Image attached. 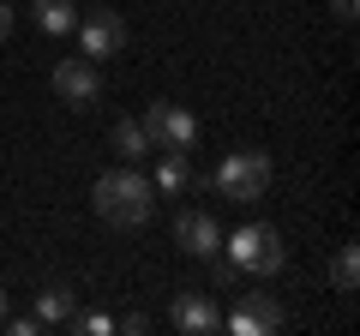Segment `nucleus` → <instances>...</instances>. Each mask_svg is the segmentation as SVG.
Here are the masks:
<instances>
[{"instance_id": "13", "label": "nucleus", "mask_w": 360, "mask_h": 336, "mask_svg": "<svg viewBox=\"0 0 360 336\" xmlns=\"http://www.w3.org/2000/svg\"><path fill=\"white\" fill-rule=\"evenodd\" d=\"M330 288H336V295H354V288H360V252H354V246H342V252L330 259Z\"/></svg>"}, {"instance_id": "4", "label": "nucleus", "mask_w": 360, "mask_h": 336, "mask_svg": "<svg viewBox=\"0 0 360 336\" xmlns=\"http://www.w3.org/2000/svg\"><path fill=\"white\" fill-rule=\"evenodd\" d=\"M139 127H144V138H150V150H193V138H198L193 108H180V103H150Z\"/></svg>"}, {"instance_id": "2", "label": "nucleus", "mask_w": 360, "mask_h": 336, "mask_svg": "<svg viewBox=\"0 0 360 336\" xmlns=\"http://www.w3.org/2000/svg\"><path fill=\"white\" fill-rule=\"evenodd\" d=\"M217 193L229 205H258L270 193V156L264 150H229L217 162Z\"/></svg>"}, {"instance_id": "10", "label": "nucleus", "mask_w": 360, "mask_h": 336, "mask_svg": "<svg viewBox=\"0 0 360 336\" xmlns=\"http://www.w3.org/2000/svg\"><path fill=\"white\" fill-rule=\"evenodd\" d=\"M72 25H78L72 0H37V30H49V37H72Z\"/></svg>"}, {"instance_id": "16", "label": "nucleus", "mask_w": 360, "mask_h": 336, "mask_svg": "<svg viewBox=\"0 0 360 336\" xmlns=\"http://www.w3.org/2000/svg\"><path fill=\"white\" fill-rule=\"evenodd\" d=\"M0 324H6L13 336H37V330H42V324H37V312H30V318H0Z\"/></svg>"}, {"instance_id": "20", "label": "nucleus", "mask_w": 360, "mask_h": 336, "mask_svg": "<svg viewBox=\"0 0 360 336\" xmlns=\"http://www.w3.org/2000/svg\"><path fill=\"white\" fill-rule=\"evenodd\" d=\"M0 318H6V288H0Z\"/></svg>"}, {"instance_id": "7", "label": "nucleus", "mask_w": 360, "mask_h": 336, "mask_svg": "<svg viewBox=\"0 0 360 336\" xmlns=\"http://www.w3.org/2000/svg\"><path fill=\"white\" fill-rule=\"evenodd\" d=\"M168 318H174V330H186V336H217L222 330V306L205 295V288H180L174 306H168Z\"/></svg>"}, {"instance_id": "15", "label": "nucleus", "mask_w": 360, "mask_h": 336, "mask_svg": "<svg viewBox=\"0 0 360 336\" xmlns=\"http://www.w3.org/2000/svg\"><path fill=\"white\" fill-rule=\"evenodd\" d=\"M66 330H90V336H108V330H115V318H103V312H90V318H66Z\"/></svg>"}, {"instance_id": "1", "label": "nucleus", "mask_w": 360, "mask_h": 336, "mask_svg": "<svg viewBox=\"0 0 360 336\" xmlns=\"http://www.w3.org/2000/svg\"><path fill=\"white\" fill-rule=\"evenodd\" d=\"M90 205H96V217L108 228H144L156 217V186L127 162V168H108L103 181L90 186Z\"/></svg>"}, {"instance_id": "3", "label": "nucleus", "mask_w": 360, "mask_h": 336, "mask_svg": "<svg viewBox=\"0 0 360 336\" xmlns=\"http://www.w3.org/2000/svg\"><path fill=\"white\" fill-rule=\"evenodd\" d=\"M229 259L240 276H276L283 271V234L270 228V222H246V228H234L229 240Z\"/></svg>"}, {"instance_id": "9", "label": "nucleus", "mask_w": 360, "mask_h": 336, "mask_svg": "<svg viewBox=\"0 0 360 336\" xmlns=\"http://www.w3.org/2000/svg\"><path fill=\"white\" fill-rule=\"evenodd\" d=\"M222 324H229L234 336H264V330H283V306H276L270 295H246Z\"/></svg>"}, {"instance_id": "6", "label": "nucleus", "mask_w": 360, "mask_h": 336, "mask_svg": "<svg viewBox=\"0 0 360 336\" xmlns=\"http://www.w3.org/2000/svg\"><path fill=\"white\" fill-rule=\"evenodd\" d=\"M54 96H60L66 108H90L96 96H103V78H96V60H84V54L60 60V66H54Z\"/></svg>"}, {"instance_id": "18", "label": "nucleus", "mask_w": 360, "mask_h": 336, "mask_svg": "<svg viewBox=\"0 0 360 336\" xmlns=\"http://www.w3.org/2000/svg\"><path fill=\"white\" fill-rule=\"evenodd\" d=\"M330 6H336V18H342V25H348V18H354V13H360L354 0H330Z\"/></svg>"}, {"instance_id": "8", "label": "nucleus", "mask_w": 360, "mask_h": 336, "mask_svg": "<svg viewBox=\"0 0 360 336\" xmlns=\"http://www.w3.org/2000/svg\"><path fill=\"white\" fill-rule=\"evenodd\" d=\"M174 246L193 252V259H210V252H222V222L210 210H180L174 217Z\"/></svg>"}, {"instance_id": "19", "label": "nucleus", "mask_w": 360, "mask_h": 336, "mask_svg": "<svg viewBox=\"0 0 360 336\" xmlns=\"http://www.w3.org/2000/svg\"><path fill=\"white\" fill-rule=\"evenodd\" d=\"M6 30H13V6L0 0V42H6Z\"/></svg>"}, {"instance_id": "12", "label": "nucleus", "mask_w": 360, "mask_h": 336, "mask_svg": "<svg viewBox=\"0 0 360 336\" xmlns=\"http://www.w3.org/2000/svg\"><path fill=\"white\" fill-rule=\"evenodd\" d=\"M193 181V162H186V150H162V162H156V193H180V186Z\"/></svg>"}, {"instance_id": "5", "label": "nucleus", "mask_w": 360, "mask_h": 336, "mask_svg": "<svg viewBox=\"0 0 360 336\" xmlns=\"http://www.w3.org/2000/svg\"><path fill=\"white\" fill-rule=\"evenodd\" d=\"M72 37L84 42V60H108V54L127 49V18L115 6H90V13H78Z\"/></svg>"}, {"instance_id": "17", "label": "nucleus", "mask_w": 360, "mask_h": 336, "mask_svg": "<svg viewBox=\"0 0 360 336\" xmlns=\"http://www.w3.org/2000/svg\"><path fill=\"white\" fill-rule=\"evenodd\" d=\"M115 330H132V336H144V330H150V318H144V312H132V318H120Z\"/></svg>"}, {"instance_id": "11", "label": "nucleus", "mask_w": 360, "mask_h": 336, "mask_svg": "<svg viewBox=\"0 0 360 336\" xmlns=\"http://www.w3.org/2000/svg\"><path fill=\"white\" fill-rule=\"evenodd\" d=\"M66 318H72V288H66V283L42 288V295H37V324L49 330V324H66Z\"/></svg>"}, {"instance_id": "14", "label": "nucleus", "mask_w": 360, "mask_h": 336, "mask_svg": "<svg viewBox=\"0 0 360 336\" xmlns=\"http://www.w3.org/2000/svg\"><path fill=\"white\" fill-rule=\"evenodd\" d=\"M115 150L127 156V162H139V156L150 150V138H144V127H139V120H120V127H115Z\"/></svg>"}]
</instances>
